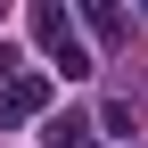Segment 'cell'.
<instances>
[{
  "mask_svg": "<svg viewBox=\"0 0 148 148\" xmlns=\"http://www.w3.org/2000/svg\"><path fill=\"white\" fill-rule=\"evenodd\" d=\"M33 33H41V49L58 58L66 82H74V74H90V49H82V33H74V16H66V8H33Z\"/></svg>",
  "mask_w": 148,
  "mask_h": 148,
  "instance_id": "1",
  "label": "cell"
},
{
  "mask_svg": "<svg viewBox=\"0 0 148 148\" xmlns=\"http://www.w3.org/2000/svg\"><path fill=\"white\" fill-rule=\"evenodd\" d=\"M41 107H49V74H16V82L0 90V123L8 115H41Z\"/></svg>",
  "mask_w": 148,
  "mask_h": 148,
  "instance_id": "2",
  "label": "cell"
},
{
  "mask_svg": "<svg viewBox=\"0 0 148 148\" xmlns=\"http://www.w3.org/2000/svg\"><path fill=\"white\" fill-rule=\"evenodd\" d=\"M82 140H90V115H74V107L41 123V148H82Z\"/></svg>",
  "mask_w": 148,
  "mask_h": 148,
  "instance_id": "3",
  "label": "cell"
},
{
  "mask_svg": "<svg viewBox=\"0 0 148 148\" xmlns=\"http://www.w3.org/2000/svg\"><path fill=\"white\" fill-rule=\"evenodd\" d=\"M82 25L99 33V41H123V33H132V25H123V8H107V0H82Z\"/></svg>",
  "mask_w": 148,
  "mask_h": 148,
  "instance_id": "4",
  "label": "cell"
},
{
  "mask_svg": "<svg viewBox=\"0 0 148 148\" xmlns=\"http://www.w3.org/2000/svg\"><path fill=\"white\" fill-rule=\"evenodd\" d=\"M0 16H8V8H0Z\"/></svg>",
  "mask_w": 148,
  "mask_h": 148,
  "instance_id": "5",
  "label": "cell"
}]
</instances>
